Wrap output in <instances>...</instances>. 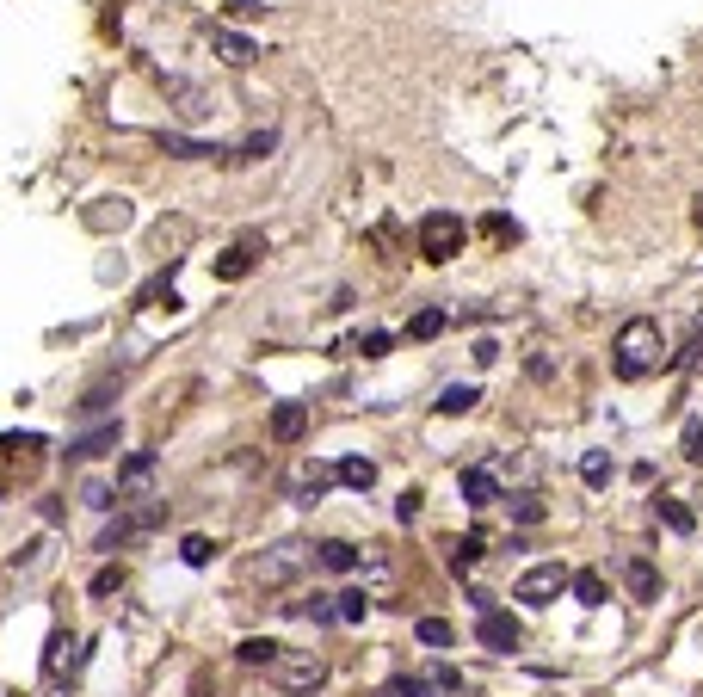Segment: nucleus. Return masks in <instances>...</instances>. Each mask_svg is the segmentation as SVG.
<instances>
[{
	"label": "nucleus",
	"instance_id": "f257e3e1",
	"mask_svg": "<svg viewBox=\"0 0 703 697\" xmlns=\"http://www.w3.org/2000/svg\"><path fill=\"white\" fill-rule=\"evenodd\" d=\"M660 352H666L660 321L636 315V321H623V327H617V340H611V371H617L623 383H642L648 371H660Z\"/></svg>",
	"mask_w": 703,
	"mask_h": 697
},
{
	"label": "nucleus",
	"instance_id": "f03ea898",
	"mask_svg": "<svg viewBox=\"0 0 703 697\" xmlns=\"http://www.w3.org/2000/svg\"><path fill=\"white\" fill-rule=\"evenodd\" d=\"M266 673H272V685H278L284 697H315V691L327 685V660H321L315 648H284Z\"/></svg>",
	"mask_w": 703,
	"mask_h": 697
},
{
	"label": "nucleus",
	"instance_id": "7ed1b4c3",
	"mask_svg": "<svg viewBox=\"0 0 703 697\" xmlns=\"http://www.w3.org/2000/svg\"><path fill=\"white\" fill-rule=\"evenodd\" d=\"M161 519H167V500H161V494H155V500H136V506H124L118 519L99 531V543H93V549H99V556H118L124 543H136L142 531H155Z\"/></svg>",
	"mask_w": 703,
	"mask_h": 697
},
{
	"label": "nucleus",
	"instance_id": "20e7f679",
	"mask_svg": "<svg viewBox=\"0 0 703 697\" xmlns=\"http://www.w3.org/2000/svg\"><path fill=\"white\" fill-rule=\"evenodd\" d=\"M463 241H469L463 216H451V210H426V216H420V253H426L432 266L457 260V253H463Z\"/></svg>",
	"mask_w": 703,
	"mask_h": 697
},
{
	"label": "nucleus",
	"instance_id": "39448f33",
	"mask_svg": "<svg viewBox=\"0 0 703 697\" xmlns=\"http://www.w3.org/2000/svg\"><path fill=\"white\" fill-rule=\"evenodd\" d=\"M568 586H574V574H568L562 562H537V568H525V574L512 580V599H525V605H537V611H543V605L562 599Z\"/></svg>",
	"mask_w": 703,
	"mask_h": 697
},
{
	"label": "nucleus",
	"instance_id": "423d86ee",
	"mask_svg": "<svg viewBox=\"0 0 703 697\" xmlns=\"http://www.w3.org/2000/svg\"><path fill=\"white\" fill-rule=\"evenodd\" d=\"M309 562H315V543H296V537H290V543H272L266 556L253 562V580H266V586H290Z\"/></svg>",
	"mask_w": 703,
	"mask_h": 697
},
{
	"label": "nucleus",
	"instance_id": "0eeeda50",
	"mask_svg": "<svg viewBox=\"0 0 703 697\" xmlns=\"http://www.w3.org/2000/svg\"><path fill=\"white\" fill-rule=\"evenodd\" d=\"M155 469H161V457H155V451H130V457L118 463V500H124V506L155 500V494H148V488H155Z\"/></svg>",
	"mask_w": 703,
	"mask_h": 697
},
{
	"label": "nucleus",
	"instance_id": "6e6552de",
	"mask_svg": "<svg viewBox=\"0 0 703 697\" xmlns=\"http://www.w3.org/2000/svg\"><path fill=\"white\" fill-rule=\"evenodd\" d=\"M475 642L488 648V654H512L518 642H525V630H518L512 611H481V617H475Z\"/></svg>",
	"mask_w": 703,
	"mask_h": 697
},
{
	"label": "nucleus",
	"instance_id": "1a4fd4ad",
	"mask_svg": "<svg viewBox=\"0 0 703 697\" xmlns=\"http://www.w3.org/2000/svg\"><path fill=\"white\" fill-rule=\"evenodd\" d=\"M118 438H124L118 420H99L93 432H81V438L68 445V463H93V457H105V451H118Z\"/></svg>",
	"mask_w": 703,
	"mask_h": 697
},
{
	"label": "nucleus",
	"instance_id": "9d476101",
	"mask_svg": "<svg viewBox=\"0 0 703 697\" xmlns=\"http://www.w3.org/2000/svg\"><path fill=\"white\" fill-rule=\"evenodd\" d=\"M155 149L173 155V161H216V155H229L222 142H198V136H179V130H161L155 136Z\"/></svg>",
	"mask_w": 703,
	"mask_h": 697
},
{
	"label": "nucleus",
	"instance_id": "9b49d317",
	"mask_svg": "<svg viewBox=\"0 0 703 697\" xmlns=\"http://www.w3.org/2000/svg\"><path fill=\"white\" fill-rule=\"evenodd\" d=\"M321 494H327V469H321V463H296V469H290V482H284V500L315 506Z\"/></svg>",
	"mask_w": 703,
	"mask_h": 697
},
{
	"label": "nucleus",
	"instance_id": "f8f14e48",
	"mask_svg": "<svg viewBox=\"0 0 703 697\" xmlns=\"http://www.w3.org/2000/svg\"><path fill=\"white\" fill-rule=\"evenodd\" d=\"M210 50L229 62V68H253V62H259V44L241 38V31H222V25H210Z\"/></svg>",
	"mask_w": 703,
	"mask_h": 697
},
{
	"label": "nucleus",
	"instance_id": "ddd939ff",
	"mask_svg": "<svg viewBox=\"0 0 703 697\" xmlns=\"http://www.w3.org/2000/svg\"><path fill=\"white\" fill-rule=\"evenodd\" d=\"M68 648H81V642H74L68 630H50V648H44V679L50 685H62L74 667H81V654H68Z\"/></svg>",
	"mask_w": 703,
	"mask_h": 697
},
{
	"label": "nucleus",
	"instance_id": "4468645a",
	"mask_svg": "<svg viewBox=\"0 0 703 697\" xmlns=\"http://www.w3.org/2000/svg\"><path fill=\"white\" fill-rule=\"evenodd\" d=\"M303 432H309V408H303V401H278V408H272V438H278V445H296Z\"/></svg>",
	"mask_w": 703,
	"mask_h": 697
},
{
	"label": "nucleus",
	"instance_id": "2eb2a0df",
	"mask_svg": "<svg viewBox=\"0 0 703 697\" xmlns=\"http://www.w3.org/2000/svg\"><path fill=\"white\" fill-rule=\"evenodd\" d=\"M457 488H463V500H469V506H494V500H500V482H494V469H481V463L457 475Z\"/></svg>",
	"mask_w": 703,
	"mask_h": 697
},
{
	"label": "nucleus",
	"instance_id": "dca6fc26",
	"mask_svg": "<svg viewBox=\"0 0 703 697\" xmlns=\"http://www.w3.org/2000/svg\"><path fill=\"white\" fill-rule=\"evenodd\" d=\"M623 586H629V599H660V574L648 556H629L623 562Z\"/></svg>",
	"mask_w": 703,
	"mask_h": 697
},
{
	"label": "nucleus",
	"instance_id": "f3484780",
	"mask_svg": "<svg viewBox=\"0 0 703 697\" xmlns=\"http://www.w3.org/2000/svg\"><path fill=\"white\" fill-rule=\"evenodd\" d=\"M654 519H660L666 531H679V537H691V531H697V512H691L685 500H673V494H654Z\"/></svg>",
	"mask_w": 703,
	"mask_h": 697
},
{
	"label": "nucleus",
	"instance_id": "a211bd4d",
	"mask_svg": "<svg viewBox=\"0 0 703 697\" xmlns=\"http://www.w3.org/2000/svg\"><path fill=\"white\" fill-rule=\"evenodd\" d=\"M315 562H321L327 574H352V568H358V543L327 537V543H315Z\"/></svg>",
	"mask_w": 703,
	"mask_h": 697
},
{
	"label": "nucleus",
	"instance_id": "6ab92c4d",
	"mask_svg": "<svg viewBox=\"0 0 703 697\" xmlns=\"http://www.w3.org/2000/svg\"><path fill=\"white\" fill-rule=\"evenodd\" d=\"M253 266H259V247H247V241H241V247H229V253L216 260V278H222V284H241Z\"/></svg>",
	"mask_w": 703,
	"mask_h": 697
},
{
	"label": "nucleus",
	"instance_id": "aec40b11",
	"mask_svg": "<svg viewBox=\"0 0 703 697\" xmlns=\"http://www.w3.org/2000/svg\"><path fill=\"white\" fill-rule=\"evenodd\" d=\"M568 593H574V599H580L586 611H599V605L611 599V586H605V574H599V568H580V574H574V586H568Z\"/></svg>",
	"mask_w": 703,
	"mask_h": 697
},
{
	"label": "nucleus",
	"instance_id": "412c9836",
	"mask_svg": "<svg viewBox=\"0 0 703 697\" xmlns=\"http://www.w3.org/2000/svg\"><path fill=\"white\" fill-rule=\"evenodd\" d=\"M333 482H346V488L370 494V488H377V463H370V457H340V469H333Z\"/></svg>",
	"mask_w": 703,
	"mask_h": 697
},
{
	"label": "nucleus",
	"instance_id": "4be33fe9",
	"mask_svg": "<svg viewBox=\"0 0 703 697\" xmlns=\"http://www.w3.org/2000/svg\"><path fill=\"white\" fill-rule=\"evenodd\" d=\"M278 654H284V642H278V636H247V642L235 648V660H241V667H272Z\"/></svg>",
	"mask_w": 703,
	"mask_h": 697
},
{
	"label": "nucleus",
	"instance_id": "5701e85b",
	"mask_svg": "<svg viewBox=\"0 0 703 697\" xmlns=\"http://www.w3.org/2000/svg\"><path fill=\"white\" fill-rule=\"evenodd\" d=\"M284 611H290V617H309V623H340V605H333L327 593H315V599H290Z\"/></svg>",
	"mask_w": 703,
	"mask_h": 697
},
{
	"label": "nucleus",
	"instance_id": "b1692460",
	"mask_svg": "<svg viewBox=\"0 0 703 697\" xmlns=\"http://www.w3.org/2000/svg\"><path fill=\"white\" fill-rule=\"evenodd\" d=\"M272 149H278V130H253V136L241 142V149H235L229 161H235V167H253V161H266Z\"/></svg>",
	"mask_w": 703,
	"mask_h": 697
},
{
	"label": "nucleus",
	"instance_id": "393cba45",
	"mask_svg": "<svg viewBox=\"0 0 703 697\" xmlns=\"http://www.w3.org/2000/svg\"><path fill=\"white\" fill-rule=\"evenodd\" d=\"M481 556H488V537H481V531H469V537H457V543H451V568H457V574H469Z\"/></svg>",
	"mask_w": 703,
	"mask_h": 697
},
{
	"label": "nucleus",
	"instance_id": "a878e982",
	"mask_svg": "<svg viewBox=\"0 0 703 697\" xmlns=\"http://www.w3.org/2000/svg\"><path fill=\"white\" fill-rule=\"evenodd\" d=\"M475 401H481V389H475V383H451V389L438 395V414H469Z\"/></svg>",
	"mask_w": 703,
	"mask_h": 697
},
{
	"label": "nucleus",
	"instance_id": "bb28decb",
	"mask_svg": "<svg viewBox=\"0 0 703 697\" xmlns=\"http://www.w3.org/2000/svg\"><path fill=\"white\" fill-rule=\"evenodd\" d=\"M124 580H130V574H124V562H105V568L93 574L87 593H93V599H111V593H124Z\"/></svg>",
	"mask_w": 703,
	"mask_h": 697
},
{
	"label": "nucleus",
	"instance_id": "cd10ccee",
	"mask_svg": "<svg viewBox=\"0 0 703 697\" xmlns=\"http://www.w3.org/2000/svg\"><path fill=\"white\" fill-rule=\"evenodd\" d=\"M173 272H179V266H167V272H155V278H148V284H142V297H136V309H155L161 297L173 303Z\"/></svg>",
	"mask_w": 703,
	"mask_h": 697
},
{
	"label": "nucleus",
	"instance_id": "c85d7f7f",
	"mask_svg": "<svg viewBox=\"0 0 703 697\" xmlns=\"http://www.w3.org/2000/svg\"><path fill=\"white\" fill-rule=\"evenodd\" d=\"M414 636H420L426 648H451V642H457V630H451L444 617H420V623H414Z\"/></svg>",
	"mask_w": 703,
	"mask_h": 697
},
{
	"label": "nucleus",
	"instance_id": "c756f323",
	"mask_svg": "<svg viewBox=\"0 0 703 697\" xmlns=\"http://www.w3.org/2000/svg\"><path fill=\"white\" fill-rule=\"evenodd\" d=\"M333 605H340V623H364V617H370V593H358V586L333 593Z\"/></svg>",
	"mask_w": 703,
	"mask_h": 697
},
{
	"label": "nucleus",
	"instance_id": "7c9ffc66",
	"mask_svg": "<svg viewBox=\"0 0 703 697\" xmlns=\"http://www.w3.org/2000/svg\"><path fill=\"white\" fill-rule=\"evenodd\" d=\"M389 334H383V327H370V334H352V358H389Z\"/></svg>",
	"mask_w": 703,
	"mask_h": 697
},
{
	"label": "nucleus",
	"instance_id": "2f4dec72",
	"mask_svg": "<svg viewBox=\"0 0 703 697\" xmlns=\"http://www.w3.org/2000/svg\"><path fill=\"white\" fill-rule=\"evenodd\" d=\"M580 482H586V488H605V482H611V457H605V451H586V457H580Z\"/></svg>",
	"mask_w": 703,
	"mask_h": 697
},
{
	"label": "nucleus",
	"instance_id": "473e14b6",
	"mask_svg": "<svg viewBox=\"0 0 703 697\" xmlns=\"http://www.w3.org/2000/svg\"><path fill=\"white\" fill-rule=\"evenodd\" d=\"M179 562H185V568H210V562H216V543H210V537H185V543H179Z\"/></svg>",
	"mask_w": 703,
	"mask_h": 697
},
{
	"label": "nucleus",
	"instance_id": "72a5a7b5",
	"mask_svg": "<svg viewBox=\"0 0 703 697\" xmlns=\"http://www.w3.org/2000/svg\"><path fill=\"white\" fill-rule=\"evenodd\" d=\"M426 691H432V679H426V673H401V679H389L377 697H426Z\"/></svg>",
	"mask_w": 703,
	"mask_h": 697
},
{
	"label": "nucleus",
	"instance_id": "f704fd0d",
	"mask_svg": "<svg viewBox=\"0 0 703 697\" xmlns=\"http://www.w3.org/2000/svg\"><path fill=\"white\" fill-rule=\"evenodd\" d=\"M438 334H444V309H420L407 321V340H438Z\"/></svg>",
	"mask_w": 703,
	"mask_h": 697
},
{
	"label": "nucleus",
	"instance_id": "c9c22d12",
	"mask_svg": "<svg viewBox=\"0 0 703 697\" xmlns=\"http://www.w3.org/2000/svg\"><path fill=\"white\" fill-rule=\"evenodd\" d=\"M111 395H118V389H111V383H99V389H87V395H81V420H99V414L111 408Z\"/></svg>",
	"mask_w": 703,
	"mask_h": 697
},
{
	"label": "nucleus",
	"instance_id": "e433bc0d",
	"mask_svg": "<svg viewBox=\"0 0 703 697\" xmlns=\"http://www.w3.org/2000/svg\"><path fill=\"white\" fill-rule=\"evenodd\" d=\"M81 500H87L93 512H111V506H124V500H118V488H105V482H87V488H81Z\"/></svg>",
	"mask_w": 703,
	"mask_h": 697
},
{
	"label": "nucleus",
	"instance_id": "4c0bfd02",
	"mask_svg": "<svg viewBox=\"0 0 703 697\" xmlns=\"http://www.w3.org/2000/svg\"><path fill=\"white\" fill-rule=\"evenodd\" d=\"M420 506H426V494H420V488H407V494L395 500V519H401V525H414V519H420Z\"/></svg>",
	"mask_w": 703,
	"mask_h": 697
},
{
	"label": "nucleus",
	"instance_id": "58836bf2",
	"mask_svg": "<svg viewBox=\"0 0 703 697\" xmlns=\"http://www.w3.org/2000/svg\"><path fill=\"white\" fill-rule=\"evenodd\" d=\"M481 235H494V241H518V223H512V216H488V223H481Z\"/></svg>",
	"mask_w": 703,
	"mask_h": 697
},
{
	"label": "nucleus",
	"instance_id": "ea45409f",
	"mask_svg": "<svg viewBox=\"0 0 703 697\" xmlns=\"http://www.w3.org/2000/svg\"><path fill=\"white\" fill-rule=\"evenodd\" d=\"M426 679H432L438 691H463V673H457V667H432Z\"/></svg>",
	"mask_w": 703,
	"mask_h": 697
},
{
	"label": "nucleus",
	"instance_id": "a19ab883",
	"mask_svg": "<svg viewBox=\"0 0 703 697\" xmlns=\"http://www.w3.org/2000/svg\"><path fill=\"white\" fill-rule=\"evenodd\" d=\"M512 512H518V525H537V519H543V506H537L531 494H518V506H512Z\"/></svg>",
	"mask_w": 703,
	"mask_h": 697
},
{
	"label": "nucleus",
	"instance_id": "79ce46f5",
	"mask_svg": "<svg viewBox=\"0 0 703 697\" xmlns=\"http://www.w3.org/2000/svg\"><path fill=\"white\" fill-rule=\"evenodd\" d=\"M494 358H500V346H494V340H475V364H481V371H488Z\"/></svg>",
	"mask_w": 703,
	"mask_h": 697
},
{
	"label": "nucleus",
	"instance_id": "37998d69",
	"mask_svg": "<svg viewBox=\"0 0 703 697\" xmlns=\"http://www.w3.org/2000/svg\"><path fill=\"white\" fill-rule=\"evenodd\" d=\"M697 451H703V426L691 420V426H685V457H697Z\"/></svg>",
	"mask_w": 703,
	"mask_h": 697
},
{
	"label": "nucleus",
	"instance_id": "c03bdc74",
	"mask_svg": "<svg viewBox=\"0 0 703 697\" xmlns=\"http://www.w3.org/2000/svg\"><path fill=\"white\" fill-rule=\"evenodd\" d=\"M679 364H691V371H703V334L691 340V352H679Z\"/></svg>",
	"mask_w": 703,
	"mask_h": 697
},
{
	"label": "nucleus",
	"instance_id": "a18cd8bd",
	"mask_svg": "<svg viewBox=\"0 0 703 697\" xmlns=\"http://www.w3.org/2000/svg\"><path fill=\"white\" fill-rule=\"evenodd\" d=\"M691 463H703V451H697V457H691Z\"/></svg>",
	"mask_w": 703,
	"mask_h": 697
}]
</instances>
